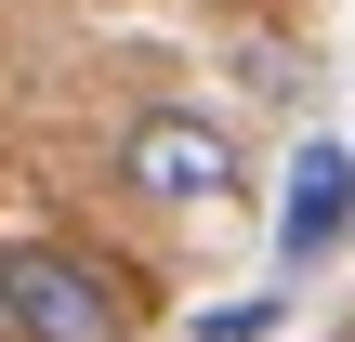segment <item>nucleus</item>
I'll return each mask as SVG.
<instances>
[{"mask_svg":"<svg viewBox=\"0 0 355 342\" xmlns=\"http://www.w3.org/2000/svg\"><path fill=\"white\" fill-rule=\"evenodd\" d=\"M119 185L158 198V211H224V198H237V132L198 119V105H145V119L119 132Z\"/></svg>","mask_w":355,"mask_h":342,"instance_id":"2","label":"nucleus"},{"mask_svg":"<svg viewBox=\"0 0 355 342\" xmlns=\"http://www.w3.org/2000/svg\"><path fill=\"white\" fill-rule=\"evenodd\" d=\"M355 224V158L343 145H303V171H290V198H277V264L303 277V264H329Z\"/></svg>","mask_w":355,"mask_h":342,"instance_id":"3","label":"nucleus"},{"mask_svg":"<svg viewBox=\"0 0 355 342\" xmlns=\"http://www.w3.org/2000/svg\"><path fill=\"white\" fill-rule=\"evenodd\" d=\"M277 330V303H224V316H198V342H263Z\"/></svg>","mask_w":355,"mask_h":342,"instance_id":"4","label":"nucleus"},{"mask_svg":"<svg viewBox=\"0 0 355 342\" xmlns=\"http://www.w3.org/2000/svg\"><path fill=\"white\" fill-rule=\"evenodd\" d=\"M0 342H13V330H0Z\"/></svg>","mask_w":355,"mask_h":342,"instance_id":"6","label":"nucleus"},{"mask_svg":"<svg viewBox=\"0 0 355 342\" xmlns=\"http://www.w3.org/2000/svg\"><path fill=\"white\" fill-rule=\"evenodd\" d=\"M329 342H355V330H329Z\"/></svg>","mask_w":355,"mask_h":342,"instance_id":"5","label":"nucleus"},{"mask_svg":"<svg viewBox=\"0 0 355 342\" xmlns=\"http://www.w3.org/2000/svg\"><path fill=\"white\" fill-rule=\"evenodd\" d=\"M0 330L13 342H119V277L92 264V250H66V237H13L0 250Z\"/></svg>","mask_w":355,"mask_h":342,"instance_id":"1","label":"nucleus"}]
</instances>
